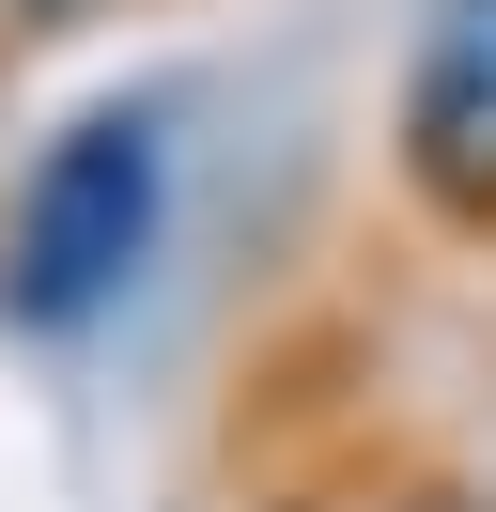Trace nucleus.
<instances>
[{
  "label": "nucleus",
  "instance_id": "7ed1b4c3",
  "mask_svg": "<svg viewBox=\"0 0 496 512\" xmlns=\"http://www.w3.org/2000/svg\"><path fill=\"white\" fill-rule=\"evenodd\" d=\"M78 16H109V0H0V47H31V32H78Z\"/></svg>",
  "mask_w": 496,
  "mask_h": 512
},
{
  "label": "nucleus",
  "instance_id": "f257e3e1",
  "mask_svg": "<svg viewBox=\"0 0 496 512\" xmlns=\"http://www.w3.org/2000/svg\"><path fill=\"white\" fill-rule=\"evenodd\" d=\"M171 171H186V109L171 94H93L0 187V342L78 357L171 249Z\"/></svg>",
  "mask_w": 496,
  "mask_h": 512
},
{
  "label": "nucleus",
  "instance_id": "f03ea898",
  "mask_svg": "<svg viewBox=\"0 0 496 512\" xmlns=\"http://www.w3.org/2000/svg\"><path fill=\"white\" fill-rule=\"evenodd\" d=\"M388 187L419 233L496 249V0H419L388 78Z\"/></svg>",
  "mask_w": 496,
  "mask_h": 512
},
{
  "label": "nucleus",
  "instance_id": "20e7f679",
  "mask_svg": "<svg viewBox=\"0 0 496 512\" xmlns=\"http://www.w3.org/2000/svg\"><path fill=\"white\" fill-rule=\"evenodd\" d=\"M248 512H326V497H248Z\"/></svg>",
  "mask_w": 496,
  "mask_h": 512
}]
</instances>
